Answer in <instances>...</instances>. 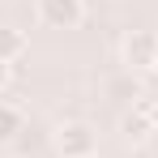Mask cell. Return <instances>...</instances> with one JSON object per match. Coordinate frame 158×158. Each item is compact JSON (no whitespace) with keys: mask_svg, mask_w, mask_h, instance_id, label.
<instances>
[{"mask_svg":"<svg viewBox=\"0 0 158 158\" xmlns=\"http://www.w3.org/2000/svg\"><path fill=\"white\" fill-rule=\"evenodd\" d=\"M56 150H60V158H94V128L81 124V120L60 124V132H56Z\"/></svg>","mask_w":158,"mask_h":158,"instance_id":"6da1fadb","label":"cell"},{"mask_svg":"<svg viewBox=\"0 0 158 158\" xmlns=\"http://www.w3.org/2000/svg\"><path fill=\"white\" fill-rule=\"evenodd\" d=\"M85 17L81 0H39V22L52 30H77Z\"/></svg>","mask_w":158,"mask_h":158,"instance_id":"7a4b0ae2","label":"cell"},{"mask_svg":"<svg viewBox=\"0 0 158 158\" xmlns=\"http://www.w3.org/2000/svg\"><path fill=\"white\" fill-rule=\"evenodd\" d=\"M124 60H128L132 69H154V60H158V34H150V30L128 34V39H124Z\"/></svg>","mask_w":158,"mask_h":158,"instance_id":"3957f363","label":"cell"},{"mask_svg":"<svg viewBox=\"0 0 158 158\" xmlns=\"http://www.w3.org/2000/svg\"><path fill=\"white\" fill-rule=\"evenodd\" d=\"M26 52V34L22 30H13V26H0V60H17V56Z\"/></svg>","mask_w":158,"mask_h":158,"instance_id":"277c9868","label":"cell"},{"mask_svg":"<svg viewBox=\"0 0 158 158\" xmlns=\"http://www.w3.org/2000/svg\"><path fill=\"white\" fill-rule=\"evenodd\" d=\"M120 128H124V137H132V141H137V137H145V132H154V124H150V103L137 107L132 115H124V120H120Z\"/></svg>","mask_w":158,"mask_h":158,"instance_id":"5b68a950","label":"cell"},{"mask_svg":"<svg viewBox=\"0 0 158 158\" xmlns=\"http://www.w3.org/2000/svg\"><path fill=\"white\" fill-rule=\"evenodd\" d=\"M22 132V111L13 103H0V141H13Z\"/></svg>","mask_w":158,"mask_h":158,"instance_id":"8992f818","label":"cell"},{"mask_svg":"<svg viewBox=\"0 0 158 158\" xmlns=\"http://www.w3.org/2000/svg\"><path fill=\"white\" fill-rule=\"evenodd\" d=\"M9 77H13V64H9V60H0V90L9 85Z\"/></svg>","mask_w":158,"mask_h":158,"instance_id":"52a82bcc","label":"cell"},{"mask_svg":"<svg viewBox=\"0 0 158 158\" xmlns=\"http://www.w3.org/2000/svg\"><path fill=\"white\" fill-rule=\"evenodd\" d=\"M150 124H154V132H158V98L150 103Z\"/></svg>","mask_w":158,"mask_h":158,"instance_id":"ba28073f","label":"cell"},{"mask_svg":"<svg viewBox=\"0 0 158 158\" xmlns=\"http://www.w3.org/2000/svg\"><path fill=\"white\" fill-rule=\"evenodd\" d=\"M154 73H158V60H154Z\"/></svg>","mask_w":158,"mask_h":158,"instance_id":"9c48e42d","label":"cell"}]
</instances>
